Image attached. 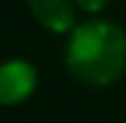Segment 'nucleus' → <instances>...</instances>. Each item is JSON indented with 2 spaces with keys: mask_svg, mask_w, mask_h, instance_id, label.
Instances as JSON below:
<instances>
[{
  "mask_svg": "<svg viewBox=\"0 0 126 123\" xmlns=\"http://www.w3.org/2000/svg\"><path fill=\"white\" fill-rule=\"evenodd\" d=\"M36 87V69L23 59L0 64V105L23 103Z\"/></svg>",
  "mask_w": 126,
  "mask_h": 123,
  "instance_id": "obj_2",
  "label": "nucleus"
},
{
  "mask_svg": "<svg viewBox=\"0 0 126 123\" xmlns=\"http://www.w3.org/2000/svg\"><path fill=\"white\" fill-rule=\"evenodd\" d=\"M31 15L51 33L75 31V3L70 0H28Z\"/></svg>",
  "mask_w": 126,
  "mask_h": 123,
  "instance_id": "obj_3",
  "label": "nucleus"
},
{
  "mask_svg": "<svg viewBox=\"0 0 126 123\" xmlns=\"http://www.w3.org/2000/svg\"><path fill=\"white\" fill-rule=\"evenodd\" d=\"M72 3H75L80 10H85V13H98V10L106 8L108 0H72Z\"/></svg>",
  "mask_w": 126,
  "mask_h": 123,
  "instance_id": "obj_4",
  "label": "nucleus"
},
{
  "mask_svg": "<svg viewBox=\"0 0 126 123\" xmlns=\"http://www.w3.org/2000/svg\"><path fill=\"white\" fill-rule=\"evenodd\" d=\"M64 62L85 85H111L126 72V31L108 21H88L72 31Z\"/></svg>",
  "mask_w": 126,
  "mask_h": 123,
  "instance_id": "obj_1",
  "label": "nucleus"
}]
</instances>
